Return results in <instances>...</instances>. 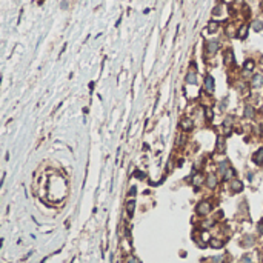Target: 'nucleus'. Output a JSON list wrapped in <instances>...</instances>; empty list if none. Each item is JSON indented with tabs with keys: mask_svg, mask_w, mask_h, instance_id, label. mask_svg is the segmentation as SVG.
Segmentation results:
<instances>
[{
	"mask_svg": "<svg viewBox=\"0 0 263 263\" xmlns=\"http://www.w3.org/2000/svg\"><path fill=\"white\" fill-rule=\"evenodd\" d=\"M219 49H220V42L219 40H208L205 43V51L209 56H214Z\"/></svg>",
	"mask_w": 263,
	"mask_h": 263,
	"instance_id": "obj_1",
	"label": "nucleus"
},
{
	"mask_svg": "<svg viewBox=\"0 0 263 263\" xmlns=\"http://www.w3.org/2000/svg\"><path fill=\"white\" fill-rule=\"evenodd\" d=\"M211 209H212L211 203L206 202V200H203V202H200V203L197 205V214H200V215H206V214L211 212Z\"/></svg>",
	"mask_w": 263,
	"mask_h": 263,
	"instance_id": "obj_2",
	"label": "nucleus"
},
{
	"mask_svg": "<svg viewBox=\"0 0 263 263\" xmlns=\"http://www.w3.org/2000/svg\"><path fill=\"white\" fill-rule=\"evenodd\" d=\"M214 89H215V82H214V77L208 74L206 77H205V91L209 93V94H212V93H214Z\"/></svg>",
	"mask_w": 263,
	"mask_h": 263,
	"instance_id": "obj_3",
	"label": "nucleus"
},
{
	"mask_svg": "<svg viewBox=\"0 0 263 263\" xmlns=\"http://www.w3.org/2000/svg\"><path fill=\"white\" fill-rule=\"evenodd\" d=\"M262 85H263V75L262 74H255L251 78V86H252L254 89H259Z\"/></svg>",
	"mask_w": 263,
	"mask_h": 263,
	"instance_id": "obj_4",
	"label": "nucleus"
},
{
	"mask_svg": "<svg viewBox=\"0 0 263 263\" xmlns=\"http://www.w3.org/2000/svg\"><path fill=\"white\" fill-rule=\"evenodd\" d=\"M185 82L189 83V85H197V82H199V75L195 71H189L186 77H185Z\"/></svg>",
	"mask_w": 263,
	"mask_h": 263,
	"instance_id": "obj_5",
	"label": "nucleus"
},
{
	"mask_svg": "<svg viewBox=\"0 0 263 263\" xmlns=\"http://www.w3.org/2000/svg\"><path fill=\"white\" fill-rule=\"evenodd\" d=\"M252 160H254V163L255 165H263V148H260V149H257L254 154H252Z\"/></svg>",
	"mask_w": 263,
	"mask_h": 263,
	"instance_id": "obj_6",
	"label": "nucleus"
},
{
	"mask_svg": "<svg viewBox=\"0 0 263 263\" xmlns=\"http://www.w3.org/2000/svg\"><path fill=\"white\" fill-rule=\"evenodd\" d=\"M180 126H182V129H183L185 132H188L194 128V122H192L191 119H183L182 123H180Z\"/></svg>",
	"mask_w": 263,
	"mask_h": 263,
	"instance_id": "obj_7",
	"label": "nucleus"
},
{
	"mask_svg": "<svg viewBox=\"0 0 263 263\" xmlns=\"http://www.w3.org/2000/svg\"><path fill=\"white\" fill-rule=\"evenodd\" d=\"M223 63H225V65H231V63H234V53H232L231 49L225 51V54H223Z\"/></svg>",
	"mask_w": 263,
	"mask_h": 263,
	"instance_id": "obj_8",
	"label": "nucleus"
},
{
	"mask_svg": "<svg viewBox=\"0 0 263 263\" xmlns=\"http://www.w3.org/2000/svg\"><path fill=\"white\" fill-rule=\"evenodd\" d=\"M232 125H231V117L229 119H226L225 122H223V125H222V129H223V135H229L231 131H232V128H231Z\"/></svg>",
	"mask_w": 263,
	"mask_h": 263,
	"instance_id": "obj_9",
	"label": "nucleus"
},
{
	"mask_svg": "<svg viewBox=\"0 0 263 263\" xmlns=\"http://www.w3.org/2000/svg\"><path fill=\"white\" fill-rule=\"evenodd\" d=\"M231 188L234 192H240L242 189H243V183L240 182V180H237V179H234L232 182H231Z\"/></svg>",
	"mask_w": 263,
	"mask_h": 263,
	"instance_id": "obj_10",
	"label": "nucleus"
},
{
	"mask_svg": "<svg viewBox=\"0 0 263 263\" xmlns=\"http://www.w3.org/2000/svg\"><path fill=\"white\" fill-rule=\"evenodd\" d=\"M206 185H208V188H215L217 186V177L214 174H209L206 177Z\"/></svg>",
	"mask_w": 263,
	"mask_h": 263,
	"instance_id": "obj_11",
	"label": "nucleus"
},
{
	"mask_svg": "<svg viewBox=\"0 0 263 263\" xmlns=\"http://www.w3.org/2000/svg\"><path fill=\"white\" fill-rule=\"evenodd\" d=\"M254 114H255V109H254L249 103H246V105H245V117L252 119V117H254Z\"/></svg>",
	"mask_w": 263,
	"mask_h": 263,
	"instance_id": "obj_12",
	"label": "nucleus"
},
{
	"mask_svg": "<svg viewBox=\"0 0 263 263\" xmlns=\"http://www.w3.org/2000/svg\"><path fill=\"white\" fill-rule=\"evenodd\" d=\"M219 28H220V23H219L217 20H211V22L208 23V31H209V33H215Z\"/></svg>",
	"mask_w": 263,
	"mask_h": 263,
	"instance_id": "obj_13",
	"label": "nucleus"
},
{
	"mask_svg": "<svg viewBox=\"0 0 263 263\" xmlns=\"http://www.w3.org/2000/svg\"><path fill=\"white\" fill-rule=\"evenodd\" d=\"M254 66H255V63H254V60H251V58H248V60L245 62V65H243V69H245V73H251V71L254 69Z\"/></svg>",
	"mask_w": 263,
	"mask_h": 263,
	"instance_id": "obj_14",
	"label": "nucleus"
},
{
	"mask_svg": "<svg viewBox=\"0 0 263 263\" xmlns=\"http://www.w3.org/2000/svg\"><path fill=\"white\" fill-rule=\"evenodd\" d=\"M231 168V166H229V162H220V165H219V172H220V174H222V175H225L226 174V171H228V169Z\"/></svg>",
	"mask_w": 263,
	"mask_h": 263,
	"instance_id": "obj_15",
	"label": "nucleus"
},
{
	"mask_svg": "<svg viewBox=\"0 0 263 263\" xmlns=\"http://www.w3.org/2000/svg\"><path fill=\"white\" fill-rule=\"evenodd\" d=\"M225 148H226L225 137H219V139H217V151H219V152H225Z\"/></svg>",
	"mask_w": 263,
	"mask_h": 263,
	"instance_id": "obj_16",
	"label": "nucleus"
},
{
	"mask_svg": "<svg viewBox=\"0 0 263 263\" xmlns=\"http://www.w3.org/2000/svg\"><path fill=\"white\" fill-rule=\"evenodd\" d=\"M235 36H237L239 38H245V37H246V36H248V25H243V26L239 29V33H237Z\"/></svg>",
	"mask_w": 263,
	"mask_h": 263,
	"instance_id": "obj_17",
	"label": "nucleus"
},
{
	"mask_svg": "<svg viewBox=\"0 0 263 263\" xmlns=\"http://www.w3.org/2000/svg\"><path fill=\"white\" fill-rule=\"evenodd\" d=\"M134 208H135V200H129V202L126 203V209H128L129 217H132V214H134Z\"/></svg>",
	"mask_w": 263,
	"mask_h": 263,
	"instance_id": "obj_18",
	"label": "nucleus"
},
{
	"mask_svg": "<svg viewBox=\"0 0 263 263\" xmlns=\"http://www.w3.org/2000/svg\"><path fill=\"white\" fill-rule=\"evenodd\" d=\"M252 29L257 31V33L262 31L263 29V22H260V20H254V22H252Z\"/></svg>",
	"mask_w": 263,
	"mask_h": 263,
	"instance_id": "obj_19",
	"label": "nucleus"
},
{
	"mask_svg": "<svg viewBox=\"0 0 263 263\" xmlns=\"http://www.w3.org/2000/svg\"><path fill=\"white\" fill-rule=\"evenodd\" d=\"M209 245H211L212 248H222L223 242H220V240H217V239H209Z\"/></svg>",
	"mask_w": 263,
	"mask_h": 263,
	"instance_id": "obj_20",
	"label": "nucleus"
},
{
	"mask_svg": "<svg viewBox=\"0 0 263 263\" xmlns=\"http://www.w3.org/2000/svg\"><path fill=\"white\" fill-rule=\"evenodd\" d=\"M223 13V5H217L214 9H212V16H220Z\"/></svg>",
	"mask_w": 263,
	"mask_h": 263,
	"instance_id": "obj_21",
	"label": "nucleus"
},
{
	"mask_svg": "<svg viewBox=\"0 0 263 263\" xmlns=\"http://www.w3.org/2000/svg\"><path fill=\"white\" fill-rule=\"evenodd\" d=\"M205 117H206V120H209V122L214 119V114H212V111H211L209 108H205Z\"/></svg>",
	"mask_w": 263,
	"mask_h": 263,
	"instance_id": "obj_22",
	"label": "nucleus"
},
{
	"mask_svg": "<svg viewBox=\"0 0 263 263\" xmlns=\"http://www.w3.org/2000/svg\"><path fill=\"white\" fill-rule=\"evenodd\" d=\"M194 183H195V185H202V183H203V175H200V174L195 175V177H194Z\"/></svg>",
	"mask_w": 263,
	"mask_h": 263,
	"instance_id": "obj_23",
	"label": "nucleus"
},
{
	"mask_svg": "<svg viewBox=\"0 0 263 263\" xmlns=\"http://www.w3.org/2000/svg\"><path fill=\"white\" fill-rule=\"evenodd\" d=\"M226 102H228V99H223V100H220V103H219V108H220V111H225V109H226V105H228Z\"/></svg>",
	"mask_w": 263,
	"mask_h": 263,
	"instance_id": "obj_24",
	"label": "nucleus"
},
{
	"mask_svg": "<svg viewBox=\"0 0 263 263\" xmlns=\"http://www.w3.org/2000/svg\"><path fill=\"white\" fill-rule=\"evenodd\" d=\"M232 174H234V171H232V168H229L228 171H226V174L223 175V180H228V179H231V177H232Z\"/></svg>",
	"mask_w": 263,
	"mask_h": 263,
	"instance_id": "obj_25",
	"label": "nucleus"
},
{
	"mask_svg": "<svg viewBox=\"0 0 263 263\" xmlns=\"http://www.w3.org/2000/svg\"><path fill=\"white\" fill-rule=\"evenodd\" d=\"M134 177H139V179H145V174L142 171H135L134 172Z\"/></svg>",
	"mask_w": 263,
	"mask_h": 263,
	"instance_id": "obj_26",
	"label": "nucleus"
},
{
	"mask_svg": "<svg viewBox=\"0 0 263 263\" xmlns=\"http://www.w3.org/2000/svg\"><path fill=\"white\" fill-rule=\"evenodd\" d=\"M252 243H254V239L248 235V239H245V245H248V246H251V245H252Z\"/></svg>",
	"mask_w": 263,
	"mask_h": 263,
	"instance_id": "obj_27",
	"label": "nucleus"
},
{
	"mask_svg": "<svg viewBox=\"0 0 263 263\" xmlns=\"http://www.w3.org/2000/svg\"><path fill=\"white\" fill-rule=\"evenodd\" d=\"M257 231H259V234H263V220H260V223L257 226Z\"/></svg>",
	"mask_w": 263,
	"mask_h": 263,
	"instance_id": "obj_28",
	"label": "nucleus"
},
{
	"mask_svg": "<svg viewBox=\"0 0 263 263\" xmlns=\"http://www.w3.org/2000/svg\"><path fill=\"white\" fill-rule=\"evenodd\" d=\"M242 263H251V259H249V257H243V259H242Z\"/></svg>",
	"mask_w": 263,
	"mask_h": 263,
	"instance_id": "obj_29",
	"label": "nucleus"
},
{
	"mask_svg": "<svg viewBox=\"0 0 263 263\" xmlns=\"http://www.w3.org/2000/svg\"><path fill=\"white\" fill-rule=\"evenodd\" d=\"M128 263H139V260L134 259V257H131V259H128Z\"/></svg>",
	"mask_w": 263,
	"mask_h": 263,
	"instance_id": "obj_30",
	"label": "nucleus"
},
{
	"mask_svg": "<svg viewBox=\"0 0 263 263\" xmlns=\"http://www.w3.org/2000/svg\"><path fill=\"white\" fill-rule=\"evenodd\" d=\"M134 194H135V186H132L131 191H129V195H134Z\"/></svg>",
	"mask_w": 263,
	"mask_h": 263,
	"instance_id": "obj_31",
	"label": "nucleus"
},
{
	"mask_svg": "<svg viewBox=\"0 0 263 263\" xmlns=\"http://www.w3.org/2000/svg\"><path fill=\"white\" fill-rule=\"evenodd\" d=\"M245 0H234V3H239V5H240V3H243Z\"/></svg>",
	"mask_w": 263,
	"mask_h": 263,
	"instance_id": "obj_32",
	"label": "nucleus"
},
{
	"mask_svg": "<svg viewBox=\"0 0 263 263\" xmlns=\"http://www.w3.org/2000/svg\"><path fill=\"white\" fill-rule=\"evenodd\" d=\"M260 63H262V65H263V56H262V58H260Z\"/></svg>",
	"mask_w": 263,
	"mask_h": 263,
	"instance_id": "obj_33",
	"label": "nucleus"
}]
</instances>
